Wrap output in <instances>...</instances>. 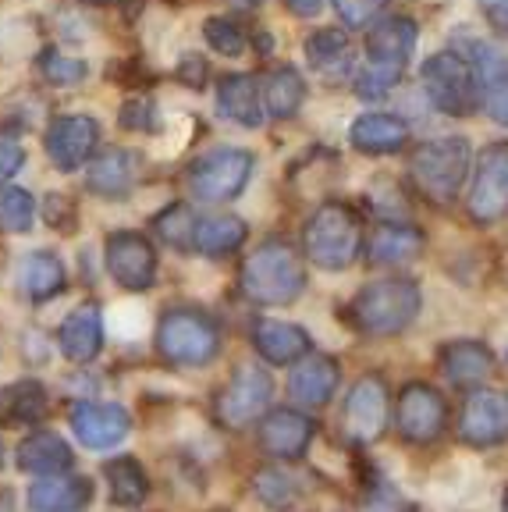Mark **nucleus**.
I'll use <instances>...</instances> for the list:
<instances>
[{"mask_svg":"<svg viewBox=\"0 0 508 512\" xmlns=\"http://www.w3.org/2000/svg\"><path fill=\"white\" fill-rule=\"evenodd\" d=\"M68 420H72L75 438L86 448H114L132 427L128 409L118 402H75Z\"/></svg>","mask_w":508,"mask_h":512,"instance_id":"nucleus-15","label":"nucleus"},{"mask_svg":"<svg viewBox=\"0 0 508 512\" xmlns=\"http://www.w3.org/2000/svg\"><path fill=\"white\" fill-rule=\"evenodd\" d=\"M40 72L50 86H79L89 75V64L79 61V57L57 54V50H43L40 54Z\"/></svg>","mask_w":508,"mask_h":512,"instance_id":"nucleus-38","label":"nucleus"},{"mask_svg":"<svg viewBox=\"0 0 508 512\" xmlns=\"http://www.w3.org/2000/svg\"><path fill=\"white\" fill-rule=\"evenodd\" d=\"M359 249H363V228L345 203H324L306 224V256L324 271H345Z\"/></svg>","mask_w":508,"mask_h":512,"instance_id":"nucleus-4","label":"nucleus"},{"mask_svg":"<svg viewBox=\"0 0 508 512\" xmlns=\"http://www.w3.org/2000/svg\"><path fill=\"white\" fill-rule=\"evenodd\" d=\"M93 502V480L89 477H54L36 480L29 488V509L32 512H82Z\"/></svg>","mask_w":508,"mask_h":512,"instance_id":"nucleus-20","label":"nucleus"},{"mask_svg":"<svg viewBox=\"0 0 508 512\" xmlns=\"http://www.w3.org/2000/svg\"><path fill=\"white\" fill-rule=\"evenodd\" d=\"M0 512H15V495L8 488L0 491Z\"/></svg>","mask_w":508,"mask_h":512,"instance_id":"nucleus-47","label":"nucleus"},{"mask_svg":"<svg viewBox=\"0 0 508 512\" xmlns=\"http://www.w3.org/2000/svg\"><path fill=\"white\" fill-rule=\"evenodd\" d=\"M96 143H100V125L89 114H64V118H54L47 125V136H43V146H47V157L57 171L72 175L93 157Z\"/></svg>","mask_w":508,"mask_h":512,"instance_id":"nucleus-10","label":"nucleus"},{"mask_svg":"<svg viewBox=\"0 0 508 512\" xmlns=\"http://www.w3.org/2000/svg\"><path fill=\"white\" fill-rule=\"evenodd\" d=\"M253 345L267 363H295L299 356H306L310 349V335L295 324H285V320H260L253 328Z\"/></svg>","mask_w":508,"mask_h":512,"instance_id":"nucleus-24","label":"nucleus"},{"mask_svg":"<svg viewBox=\"0 0 508 512\" xmlns=\"http://www.w3.org/2000/svg\"><path fill=\"white\" fill-rule=\"evenodd\" d=\"M409 171H413V182L420 185L423 196H430L434 203H452L459 185L466 182L469 143L462 136L430 139V143L416 146Z\"/></svg>","mask_w":508,"mask_h":512,"instance_id":"nucleus-6","label":"nucleus"},{"mask_svg":"<svg viewBox=\"0 0 508 512\" xmlns=\"http://www.w3.org/2000/svg\"><path fill=\"white\" fill-rule=\"evenodd\" d=\"M43 217H47L50 228H61V232H72L75 228V207L68 196H47V203H43Z\"/></svg>","mask_w":508,"mask_h":512,"instance_id":"nucleus-43","label":"nucleus"},{"mask_svg":"<svg viewBox=\"0 0 508 512\" xmlns=\"http://www.w3.org/2000/svg\"><path fill=\"white\" fill-rule=\"evenodd\" d=\"M50 395L40 381H11L0 388V427H36L47 416Z\"/></svg>","mask_w":508,"mask_h":512,"instance_id":"nucleus-21","label":"nucleus"},{"mask_svg":"<svg viewBox=\"0 0 508 512\" xmlns=\"http://www.w3.org/2000/svg\"><path fill=\"white\" fill-rule=\"evenodd\" d=\"M349 57H352L349 36H345L342 29H317L310 40H306V61H310L317 72H327V75L345 72V68H349Z\"/></svg>","mask_w":508,"mask_h":512,"instance_id":"nucleus-34","label":"nucleus"},{"mask_svg":"<svg viewBox=\"0 0 508 512\" xmlns=\"http://www.w3.org/2000/svg\"><path fill=\"white\" fill-rule=\"evenodd\" d=\"M214 512H224V509H214Z\"/></svg>","mask_w":508,"mask_h":512,"instance_id":"nucleus-50","label":"nucleus"},{"mask_svg":"<svg viewBox=\"0 0 508 512\" xmlns=\"http://www.w3.org/2000/svg\"><path fill=\"white\" fill-rule=\"evenodd\" d=\"M196 221H199V217L192 214V207H185V203H171V207H164L157 214L153 228H157L160 239L171 242L175 249H192V232H196Z\"/></svg>","mask_w":508,"mask_h":512,"instance_id":"nucleus-37","label":"nucleus"},{"mask_svg":"<svg viewBox=\"0 0 508 512\" xmlns=\"http://www.w3.org/2000/svg\"><path fill=\"white\" fill-rule=\"evenodd\" d=\"M342 424L345 434L359 445H370V441L381 438L384 424H388V384H384V377L366 374L352 384Z\"/></svg>","mask_w":508,"mask_h":512,"instance_id":"nucleus-11","label":"nucleus"},{"mask_svg":"<svg viewBox=\"0 0 508 512\" xmlns=\"http://www.w3.org/2000/svg\"><path fill=\"white\" fill-rule=\"evenodd\" d=\"M416 50V25L409 18H388L366 36V64L356 75V93L363 100H381L402 79L405 64Z\"/></svg>","mask_w":508,"mask_h":512,"instance_id":"nucleus-1","label":"nucleus"},{"mask_svg":"<svg viewBox=\"0 0 508 512\" xmlns=\"http://www.w3.org/2000/svg\"><path fill=\"white\" fill-rule=\"evenodd\" d=\"M459 431L469 445H498L508 438V395L505 392H473L462 406Z\"/></svg>","mask_w":508,"mask_h":512,"instance_id":"nucleus-16","label":"nucleus"},{"mask_svg":"<svg viewBox=\"0 0 508 512\" xmlns=\"http://www.w3.org/2000/svg\"><path fill=\"white\" fill-rule=\"evenodd\" d=\"M157 349L175 367H203L221 349V331L199 310H167L157 324Z\"/></svg>","mask_w":508,"mask_h":512,"instance_id":"nucleus-5","label":"nucleus"},{"mask_svg":"<svg viewBox=\"0 0 508 512\" xmlns=\"http://www.w3.org/2000/svg\"><path fill=\"white\" fill-rule=\"evenodd\" d=\"M285 4H288V11L299 18H313L320 8H324V0H285Z\"/></svg>","mask_w":508,"mask_h":512,"instance_id":"nucleus-46","label":"nucleus"},{"mask_svg":"<svg viewBox=\"0 0 508 512\" xmlns=\"http://www.w3.org/2000/svg\"><path fill=\"white\" fill-rule=\"evenodd\" d=\"M32 217H36L32 192L18 189V185H4V189H0V232H8V235L29 232Z\"/></svg>","mask_w":508,"mask_h":512,"instance_id":"nucleus-35","label":"nucleus"},{"mask_svg":"<svg viewBox=\"0 0 508 512\" xmlns=\"http://www.w3.org/2000/svg\"><path fill=\"white\" fill-rule=\"evenodd\" d=\"M75 463L72 445L54 431H36L18 445V466L25 473H43V477H54V473H64Z\"/></svg>","mask_w":508,"mask_h":512,"instance_id":"nucleus-25","label":"nucleus"},{"mask_svg":"<svg viewBox=\"0 0 508 512\" xmlns=\"http://www.w3.org/2000/svg\"><path fill=\"white\" fill-rule=\"evenodd\" d=\"M143 171V157L132 150H107L104 157H96L86 171V189L104 200H125L128 192L139 182Z\"/></svg>","mask_w":508,"mask_h":512,"instance_id":"nucleus-18","label":"nucleus"},{"mask_svg":"<svg viewBox=\"0 0 508 512\" xmlns=\"http://www.w3.org/2000/svg\"><path fill=\"white\" fill-rule=\"evenodd\" d=\"M405 139H409V128L395 114H363L352 125V146L359 153H374V157L402 150Z\"/></svg>","mask_w":508,"mask_h":512,"instance_id":"nucleus-27","label":"nucleus"},{"mask_svg":"<svg viewBox=\"0 0 508 512\" xmlns=\"http://www.w3.org/2000/svg\"><path fill=\"white\" fill-rule=\"evenodd\" d=\"M118 125L125 128V132H153V128H157V107H153V100H146V96H128L125 104H121Z\"/></svg>","mask_w":508,"mask_h":512,"instance_id":"nucleus-40","label":"nucleus"},{"mask_svg":"<svg viewBox=\"0 0 508 512\" xmlns=\"http://www.w3.org/2000/svg\"><path fill=\"white\" fill-rule=\"evenodd\" d=\"M398 434L405 441H416V445H427L441 434L445 427V399L430 388V384H409L402 395H398Z\"/></svg>","mask_w":508,"mask_h":512,"instance_id":"nucleus-14","label":"nucleus"},{"mask_svg":"<svg viewBox=\"0 0 508 512\" xmlns=\"http://www.w3.org/2000/svg\"><path fill=\"white\" fill-rule=\"evenodd\" d=\"M420 79L427 96L445 114H466L473 107V75L455 54H434L423 61Z\"/></svg>","mask_w":508,"mask_h":512,"instance_id":"nucleus-12","label":"nucleus"},{"mask_svg":"<svg viewBox=\"0 0 508 512\" xmlns=\"http://www.w3.org/2000/svg\"><path fill=\"white\" fill-rule=\"evenodd\" d=\"M104 477H107V484H111V498L118 505H125V509L143 505V498L150 495V477H146V470L139 466V459H132V456L111 459V463L104 466Z\"/></svg>","mask_w":508,"mask_h":512,"instance_id":"nucleus-31","label":"nucleus"},{"mask_svg":"<svg viewBox=\"0 0 508 512\" xmlns=\"http://www.w3.org/2000/svg\"><path fill=\"white\" fill-rule=\"evenodd\" d=\"M22 164H25V146L15 136H0V182H11L22 171Z\"/></svg>","mask_w":508,"mask_h":512,"instance_id":"nucleus-42","label":"nucleus"},{"mask_svg":"<svg viewBox=\"0 0 508 512\" xmlns=\"http://www.w3.org/2000/svg\"><path fill=\"white\" fill-rule=\"evenodd\" d=\"M253 491L263 505H270V509H285V505H292L295 498H299V480H295L292 473L267 466V470H260L253 477Z\"/></svg>","mask_w":508,"mask_h":512,"instance_id":"nucleus-36","label":"nucleus"},{"mask_svg":"<svg viewBox=\"0 0 508 512\" xmlns=\"http://www.w3.org/2000/svg\"><path fill=\"white\" fill-rule=\"evenodd\" d=\"M246 242V224L239 217L217 214V217H199L196 232H192V249L203 256H224Z\"/></svg>","mask_w":508,"mask_h":512,"instance_id":"nucleus-29","label":"nucleus"},{"mask_svg":"<svg viewBox=\"0 0 508 512\" xmlns=\"http://www.w3.org/2000/svg\"><path fill=\"white\" fill-rule=\"evenodd\" d=\"M18 285H22V292L32 299V303H47V299H54L64 288L61 256L47 253V249L29 253L22 264H18Z\"/></svg>","mask_w":508,"mask_h":512,"instance_id":"nucleus-26","label":"nucleus"},{"mask_svg":"<svg viewBox=\"0 0 508 512\" xmlns=\"http://www.w3.org/2000/svg\"><path fill=\"white\" fill-rule=\"evenodd\" d=\"M270 395H274V381H270L267 370L260 367H239L231 384L221 395V420L228 427H246L253 424L256 416L270 406Z\"/></svg>","mask_w":508,"mask_h":512,"instance_id":"nucleus-13","label":"nucleus"},{"mask_svg":"<svg viewBox=\"0 0 508 512\" xmlns=\"http://www.w3.org/2000/svg\"><path fill=\"white\" fill-rule=\"evenodd\" d=\"M203 36H207L210 47L224 57H239L242 50H246V36H242L239 25L228 22V18H207V22H203Z\"/></svg>","mask_w":508,"mask_h":512,"instance_id":"nucleus-39","label":"nucleus"},{"mask_svg":"<svg viewBox=\"0 0 508 512\" xmlns=\"http://www.w3.org/2000/svg\"><path fill=\"white\" fill-rule=\"evenodd\" d=\"M334 388H338V363L331 356H317V352L295 363L292 381H288V392L302 406H324L334 395Z\"/></svg>","mask_w":508,"mask_h":512,"instance_id":"nucleus-22","label":"nucleus"},{"mask_svg":"<svg viewBox=\"0 0 508 512\" xmlns=\"http://www.w3.org/2000/svg\"><path fill=\"white\" fill-rule=\"evenodd\" d=\"M253 175V153L214 150L189 168V192L196 203H228L246 189Z\"/></svg>","mask_w":508,"mask_h":512,"instance_id":"nucleus-7","label":"nucleus"},{"mask_svg":"<svg viewBox=\"0 0 508 512\" xmlns=\"http://www.w3.org/2000/svg\"><path fill=\"white\" fill-rule=\"evenodd\" d=\"M217 111L242 128H260L263 104L253 75H224L221 86H217Z\"/></svg>","mask_w":508,"mask_h":512,"instance_id":"nucleus-23","label":"nucleus"},{"mask_svg":"<svg viewBox=\"0 0 508 512\" xmlns=\"http://www.w3.org/2000/svg\"><path fill=\"white\" fill-rule=\"evenodd\" d=\"M0 466H4V445H0Z\"/></svg>","mask_w":508,"mask_h":512,"instance_id":"nucleus-49","label":"nucleus"},{"mask_svg":"<svg viewBox=\"0 0 508 512\" xmlns=\"http://www.w3.org/2000/svg\"><path fill=\"white\" fill-rule=\"evenodd\" d=\"M420 249L423 235L416 228H409V224H384L370 239V256L377 264H405V260L420 256Z\"/></svg>","mask_w":508,"mask_h":512,"instance_id":"nucleus-32","label":"nucleus"},{"mask_svg":"<svg viewBox=\"0 0 508 512\" xmlns=\"http://www.w3.org/2000/svg\"><path fill=\"white\" fill-rule=\"evenodd\" d=\"M235 8H256V4H263V0H231Z\"/></svg>","mask_w":508,"mask_h":512,"instance_id":"nucleus-48","label":"nucleus"},{"mask_svg":"<svg viewBox=\"0 0 508 512\" xmlns=\"http://www.w3.org/2000/svg\"><path fill=\"white\" fill-rule=\"evenodd\" d=\"M313 438V420L295 409H274L260 424V445L274 459H299Z\"/></svg>","mask_w":508,"mask_h":512,"instance_id":"nucleus-19","label":"nucleus"},{"mask_svg":"<svg viewBox=\"0 0 508 512\" xmlns=\"http://www.w3.org/2000/svg\"><path fill=\"white\" fill-rule=\"evenodd\" d=\"M477 79L484 89V104L498 125H508V57L501 50H477Z\"/></svg>","mask_w":508,"mask_h":512,"instance_id":"nucleus-28","label":"nucleus"},{"mask_svg":"<svg viewBox=\"0 0 508 512\" xmlns=\"http://www.w3.org/2000/svg\"><path fill=\"white\" fill-rule=\"evenodd\" d=\"M178 79L189 82V86H203V79H207V61H199L196 54H185L182 68H178Z\"/></svg>","mask_w":508,"mask_h":512,"instance_id":"nucleus-45","label":"nucleus"},{"mask_svg":"<svg viewBox=\"0 0 508 512\" xmlns=\"http://www.w3.org/2000/svg\"><path fill=\"white\" fill-rule=\"evenodd\" d=\"M306 288V267L299 253L288 242L270 239L256 246V253L242 264V292L253 303L263 306H285L295 303Z\"/></svg>","mask_w":508,"mask_h":512,"instance_id":"nucleus-2","label":"nucleus"},{"mask_svg":"<svg viewBox=\"0 0 508 512\" xmlns=\"http://www.w3.org/2000/svg\"><path fill=\"white\" fill-rule=\"evenodd\" d=\"M480 11H484V18L491 22V29L508 36V0H480Z\"/></svg>","mask_w":508,"mask_h":512,"instance_id":"nucleus-44","label":"nucleus"},{"mask_svg":"<svg viewBox=\"0 0 508 512\" xmlns=\"http://www.w3.org/2000/svg\"><path fill=\"white\" fill-rule=\"evenodd\" d=\"M306 100V82L295 68H278V72H270L267 86H263V104L274 118H292L295 111L302 107Z\"/></svg>","mask_w":508,"mask_h":512,"instance_id":"nucleus-33","label":"nucleus"},{"mask_svg":"<svg viewBox=\"0 0 508 512\" xmlns=\"http://www.w3.org/2000/svg\"><path fill=\"white\" fill-rule=\"evenodd\" d=\"M107 274L128 292H146L157 281V249L143 232H114L104 246Z\"/></svg>","mask_w":508,"mask_h":512,"instance_id":"nucleus-8","label":"nucleus"},{"mask_svg":"<svg viewBox=\"0 0 508 512\" xmlns=\"http://www.w3.org/2000/svg\"><path fill=\"white\" fill-rule=\"evenodd\" d=\"M441 370H445V377L452 384L466 388V384H477L487 377V370H491V352H487V345L469 342V338L466 342H452L441 352Z\"/></svg>","mask_w":508,"mask_h":512,"instance_id":"nucleus-30","label":"nucleus"},{"mask_svg":"<svg viewBox=\"0 0 508 512\" xmlns=\"http://www.w3.org/2000/svg\"><path fill=\"white\" fill-rule=\"evenodd\" d=\"M508 214V143H494L480 153L473 189H469V217L477 224H494Z\"/></svg>","mask_w":508,"mask_h":512,"instance_id":"nucleus-9","label":"nucleus"},{"mask_svg":"<svg viewBox=\"0 0 508 512\" xmlns=\"http://www.w3.org/2000/svg\"><path fill=\"white\" fill-rule=\"evenodd\" d=\"M420 313V288L405 278L366 285L349 306V317L363 335H398Z\"/></svg>","mask_w":508,"mask_h":512,"instance_id":"nucleus-3","label":"nucleus"},{"mask_svg":"<svg viewBox=\"0 0 508 512\" xmlns=\"http://www.w3.org/2000/svg\"><path fill=\"white\" fill-rule=\"evenodd\" d=\"M384 8H388V0H334V11L342 15V22L349 25V29L370 25Z\"/></svg>","mask_w":508,"mask_h":512,"instance_id":"nucleus-41","label":"nucleus"},{"mask_svg":"<svg viewBox=\"0 0 508 512\" xmlns=\"http://www.w3.org/2000/svg\"><path fill=\"white\" fill-rule=\"evenodd\" d=\"M57 349L64 352V360L72 363H93L104 349V317L100 306L82 303L64 317L61 331H57Z\"/></svg>","mask_w":508,"mask_h":512,"instance_id":"nucleus-17","label":"nucleus"}]
</instances>
